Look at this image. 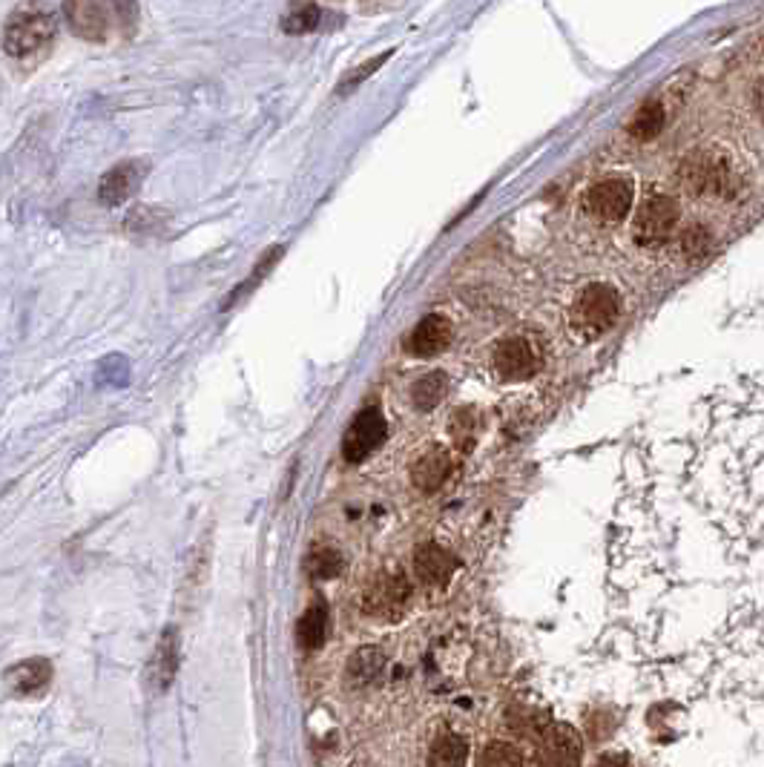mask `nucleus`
<instances>
[{
	"label": "nucleus",
	"mask_w": 764,
	"mask_h": 767,
	"mask_svg": "<svg viewBox=\"0 0 764 767\" xmlns=\"http://www.w3.org/2000/svg\"><path fill=\"white\" fill-rule=\"evenodd\" d=\"M383 664H386V659H383L377 647H362L360 653L351 659L348 676H351V681H371L383 669Z\"/></svg>",
	"instance_id": "22"
},
{
	"label": "nucleus",
	"mask_w": 764,
	"mask_h": 767,
	"mask_svg": "<svg viewBox=\"0 0 764 767\" xmlns=\"http://www.w3.org/2000/svg\"><path fill=\"white\" fill-rule=\"evenodd\" d=\"M116 9V17L121 29L127 35H132V29L139 26V0H109Z\"/></svg>",
	"instance_id": "27"
},
{
	"label": "nucleus",
	"mask_w": 764,
	"mask_h": 767,
	"mask_svg": "<svg viewBox=\"0 0 764 767\" xmlns=\"http://www.w3.org/2000/svg\"><path fill=\"white\" fill-rule=\"evenodd\" d=\"M64 17L69 29L83 41L99 43L107 38V12L101 0H64Z\"/></svg>",
	"instance_id": "10"
},
{
	"label": "nucleus",
	"mask_w": 764,
	"mask_h": 767,
	"mask_svg": "<svg viewBox=\"0 0 764 767\" xmlns=\"http://www.w3.org/2000/svg\"><path fill=\"white\" fill-rule=\"evenodd\" d=\"M675 225H678V205L666 193H652L635 210L633 237L644 247L664 245L673 237Z\"/></svg>",
	"instance_id": "4"
},
{
	"label": "nucleus",
	"mask_w": 764,
	"mask_h": 767,
	"mask_svg": "<svg viewBox=\"0 0 764 767\" xmlns=\"http://www.w3.org/2000/svg\"><path fill=\"white\" fill-rule=\"evenodd\" d=\"M682 247L684 254L696 259V256H704L710 251V233L704 228H687L682 237Z\"/></svg>",
	"instance_id": "26"
},
{
	"label": "nucleus",
	"mask_w": 764,
	"mask_h": 767,
	"mask_svg": "<svg viewBox=\"0 0 764 767\" xmlns=\"http://www.w3.org/2000/svg\"><path fill=\"white\" fill-rule=\"evenodd\" d=\"M305 572H308L313 580L337 578L339 572H342V555H339L337 549H316V552H311L308 561H305Z\"/></svg>",
	"instance_id": "21"
},
{
	"label": "nucleus",
	"mask_w": 764,
	"mask_h": 767,
	"mask_svg": "<svg viewBox=\"0 0 764 767\" xmlns=\"http://www.w3.org/2000/svg\"><path fill=\"white\" fill-rule=\"evenodd\" d=\"M635 202V188L630 179H621V176H609V179H600L595 184H590L581 199V207L590 213L592 219L598 221H621L626 219V213L633 210Z\"/></svg>",
	"instance_id": "3"
},
{
	"label": "nucleus",
	"mask_w": 764,
	"mask_h": 767,
	"mask_svg": "<svg viewBox=\"0 0 764 767\" xmlns=\"http://www.w3.org/2000/svg\"><path fill=\"white\" fill-rule=\"evenodd\" d=\"M150 164L144 158H127V162L116 164L113 170L104 172V179L99 181V202L104 207H118L141 188V181L147 179Z\"/></svg>",
	"instance_id": "8"
},
{
	"label": "nucleus",
	"mask_w": 764,
	"mask_h": 767,
	"mask_svg": "<svg viewBox=\"0 0 764 767\" xmlns=\"http://www.w3.org/2000/svg\"><path fill=\"white\" fill-rule=\"evenodd\" d=\"M480 767H523V756L515 744L489 742L480 751Z\"/></svg>",
	"instance_id": "23"
},
{
	"label": "nucleus",
	"mask_w": 764,
	"mask_h": 767,
	"mask_svg": "<svg viewBox=\"0 0 764 767\" xmlns=\"http://www.w3.org/2000/svg\"><path fill=\"white\" fill-rule=\"evenodd\" d=\"M391 55H394V50H386V52H379V55L371 57V61H365V64L357 66V69H353V73L348 75L346 81L339 84V90H337L339 95H348V92H351V90H357V87H360V84L365 81V78H371V75L377 73L379 66L386 64V61H388V57H391Z\"/></svg>",
	"instance_id": "24"
},
{
	"label": "nucleus",
	"mask_w": 764,
	"mask_h": 767,
	"mask_svg": "<svg viewBox=\"0 0 764 767\" xmlns=\"http://www.w3.org/2000/svg\"><path fill=\"white\" fill-rule=\"evenodd\" d=\"M618 314H621V296H618L616 287L604 285V282H592L575 296L569 319L584 340H595V336L607 334L609 328L616 325Z\"/></svg>",
	"instance_id": "2"
},
{
	"label": "nucleus",
	"mask_w": 764,
	"mask_h": 767,
	"mask_svg": "<svg viewBox=\"0 0 764 767\" xmlns=\"http://www.w3.org/2000/svg\"><path fill=\"white\" fill-rule=\"evenodd\" d=\"M449 345H452V322L445 317H437V314L419 319L417 328L405 336V351L419 359L437 357V354H443Z\"/></svg>",
	"instance_id": "11"
},
{
	"label": "nucleus",
	"mask_w": 764,
	"mask_h": 767,
	"mask_svg": "<svg viewBox=\"0 0 764 767\" xmlns=\"http://www.w3.org/2000/svg\"><path fill=\"white\" fill-rule=\"evenodd\" d=\"M409 596H412L409 578L403 572L388 570L371 580V587L365 589V613L379 621H397L409 606Z\"/></svg>",
	"instance_id": "5"
},
{
	"label": "nucleus",
	"mask_w": 764,
	"mask_h": 767,
	"mask_svg": "<svg viewBox=\"0 0 764 767\" xmlns=\"http://www.w3.org/2000/svg\"><path fill=\"white\" fill-rule=\"evenodd\" d=\"M492 362H494V371H497L503 380H509V383L529 380V376L538 371V366H541L534 345L529 343V340H523V336H509V340H503V343L494 348Z\"/></svg>",
	"instance_id": "9"
},
{
	"label": "nucleus",
	"mask_w": 764,
	"mask_h": 767,
	"mask_svg": "<svg viewBox=\"0 0 764 767\" xmlns=\"http://www.w3.org/2000/svg\"><path fill=\"white\" fill-rule=\"evenodd\" d=\"M386 417H383V411L371 406V409L360 411V414L353 417L351 429H348V434L342 437V458H346L348 463H362V460L371 458V455L386 443Z\"/></svg>",
	"instance_id": "6"
},
{
	"label": "nucleus",
	"mask_w": 764,
	"mask_h": 767,
	"mask_svg": "<svg viewBox=\"0 0 764 767\" xmlns=\"http://www.w3.org/2000/svg\"><path fill=\"white\" fill-rule=\"evenodd\" d=\"M664 122H666V113L664 106L658 104V101H647V104L638 110V113L633 115V122H630V136L638 141H649L656 139L658 132L664 130Z\"/></svg>",
	"instance_id": "18"
},
{
	"label": "nucleus",
	"mask_w": 764,
	"mask_h": 767,
	"mask_svg": "<svg viewBox=\"0 0 764 767\" xmlns=\"http://www.w3.org/2000/svg\"><path fill=\"white\" fill-rule=\"evenodd\" d=\"M475 432H477V414L471 409H463V411H454L452 417V437L457 446H463V449H471V443H475Z\"/></svg>",
	"instance_id": "25"
},
{
	"label": "nucleus",
	"mask_w": 764,
	"mask_h": 767,
	"mask_svg": "<svg viewBox=\"0 0 764 767\" xmlns=\"http://www.w3.org/2000/svg\"><path fill=\"white\" fill-rule=\"evenodd\" d=\"M50 678L52 667L50 662H43V659H29V662L17 664L15 669H9V681L15 687V693L21 695L41 693L43 687L50 685Z\"/></svg>",
	"instance_id": "15"
},
{
	"label": "nucleus",
	"mask_w": 764,
	"mask_h": 767,
	"mask_svg": "<svg viewBox=\"0 0 764 767\" xmlns=\"http://www.w3.org/2000/svg\"><path fill=\"white\" fill-rule=\"evenodd\" d=\"M454 469V460L452 455L445 449H428L423 458L414 463L412 469V483L417 486L419 491H426V495H431V491H437L440 486H443L445 481H449V474H452Z\"/></svg>",
	"instance_id": "13"
},
{
	"label": "nucleus",
	"mask_w": 764,
	"mask_h": 767,
	"mask_svg": "<svg viewBox=\"0 0 764 767\" xmlns=\"http://www.w3.org/2000/svg\"><path fill=\"white\" fill-rule=\"evenodd\" d=\"M59 33V17L43 0L17 3L3 26V50L9 57H26L47 50Z\"/></svg>",
	"instance_id": "1"
},
{
	"label": "nucleus",
	"mask_w": 764,
	"mask_h": 767,
	"mask_svg": "<svg viewBox=\"0 0 764 767\" xmlns=\"http://www.w3.org/2000/svg\"><path fill=\"white\" fill-rule=\"evenodd\" d=\"M595 767H633V762H630L626 753H604V756L595 762Z\"/></svg>",
	"instance_id": "28"
},
{
	"label": "nucleus",
	"mask_w": 764,
	"mask_h": 767,
	"mask_svg": "<svg viewBox=\"0 0 764 767\" xmlns=\"http://www.w3.org/2000/svg\"><path fill=\"white\" fill-rule=\"evenodd\" d=\"M325 629H328V610L322 601H313L308 606V613L302 615V621H299V627H296V638H299V644L305 650H320L325 644V636H328Z\"/></svg>",
	"instance_id": "16"
},
{
	"label": "nucleus",
	"mask_w": 764,
	"mask_h": 767,
	"mask_svg": "<svg viewBox=\"0 0 764 767\" xmlns=\"http://www.w3.org/2000/svg\"><path fill=\"white\" fill-rule=\"evenodd\" d=\"M445 392H449V380L440 371H431V374L419 376L417 383L412 385V402L419 411H431L443 402Z\"/></svg>",
	"instance_id": "17"
},
{
	"label": "nucleus",
	"mask_w": 764,
	"mask_h": 767,
	"mask_svg": "<svg viewBox=\"0 0 764 767\" xmlns=\"http://www.w3.org/2000/svg\"><path fill=\"white\" fill-rule=\"evenodd\" d=\"M320 24H322V12L313 0H299V3L290 7L288 15L282 17V29L290 35L313 33V29H320Z\"/></svg>",
	"instance_id": "20"
},
{
	"label": "nucleus",
	"mask_w": 764,
	"mask_h": 767,
	"mask_svg": "<svg viewBox=\"0 0 764 767\" xmlns=\"http://www.w3.org/2000/svg\"><path fill=\"white\" fill-rule=\"evenodd\" d=\"M176 669H179V632H176V627H167L165 636L158 638L156 655H153V664H150L153 687L156 690H167V687L173 685Z\"/></svg>",
	"instance_id": "14"
},
{
	"label": "nucleus",
	"mask_w": 764,
	"mask_h": 767,
	"mask_svg": "<svg viewBox=\"0 0 764 767\" xmlns=\"http://www.w3.org/2000/svg\"><path fill=\"white\" fill-rule=\"evenodd\" d=\"M756 106H759V115H762V122H764V81L756 87Z\"/></svg>",
	"instance_id": "29"
},
{
	"label": "nucleus",
	"mask_w": 764,
	"mask_h": 767,
	"mask_svg": "<svg viewBox=\"0 0 764 767\" xmlns=\"http://www.w3.org/2000/svg\"><path fill=\"white\" fill-rule=\"evenodd\" d=\"M457 570V558L449 552V549L437 547V544H426L414 552V572L417 578L428 587H443L449 584Z\"/></svg>",
	"instance_id": "12"
},
{
	"label": "nucleus",
	"mask_w": 764,
	"mask_h": 767,
	"mask_svg": "<svg viewBox=\"0 0 764 767\" xmlns=\"http://www.w3.org/2000/svg\"><path fill=\"white\" fill-rule=\"evenodd\" d=\"M538 753H541L543 767H578L584 759V742L572 725L552 721L543 727Z\"/></svg>",
	"instance_id": "7"
},
{
	"label": "nucleus",
	"mask_w": 764,
	"mask_h": 767,
	"mask_svg": "<svg viewBox=\"0 0 764 767\" xmlns=\"http://www.w3.org/2000/svg\"><path fill=\"white\" fill-rule=\"evenodd\" d=\"M466 753H469V747H466L461 736L445 733L440 736V739H435V744H431V751H428V767H461L463 762H466Z\"/></svg>",
	"instance_id": "19"
}]
</instances>
